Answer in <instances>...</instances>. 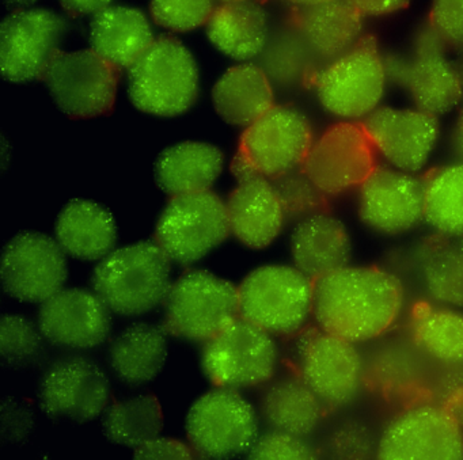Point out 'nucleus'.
<instances>
[{
    "label": "nucleus",
    "mask_w": 463,
    "mask_h": 460,
    "mask_svg": "<svg viewBox=\"0 0 463 460\" xmlns=\"http://www.w3.org/2000/svg\"><path fill=\"white\" fill-rule=\"evenodd\" d=\"M362 123L384 164L416 174L428 166L441 136L438 116L414 107L382 105Z\"/></svg>",
    "instance_id": "20"
},
{
    "label": "nucleus",
    "mask_w": 463,
    "mask_h": 460,
    "mask_svg": "<svg viewBox=\"0 0 463 460\" xmlns=\"http://www.w3.org/2000/svg\"><path fill=\"white\" fill-rule=\"evenodd\" d=\"M222 4H230V2H257V4H264L265 0H221Z\"/></svg>",
    "instance_id": "51"
},
{
    "label": "nucleus",
    "mask_w": 463,
    "mask_h": 460,
    "mask_svg": "<svg viewBox=\"0 0 463 460\" xmlns=\"http://www.w3.org/2000/svg\"><path fill=\"white\" fill-rule=\"evenodd\" d=\"M202 367L215 386L262 387L278 371V345L270 333L240 315L205 341Z\"/></svg>",
    "instance_id": "8"
},
{
    "label": "nucleus",
    "mask_w": 463,
    "mask_h": 460,
    "mask_svg": "<svg viewBox=\"0 0 463 460\" xmlns=\"http://www.w3.org/2000/svg\"><path fill=\"white\" fill-rule=\"evenodd\" d=\"M425 357L409 343H389L367 361V381L386 394L411 390L424 380Z\"/></svg>",
    "instance_id": "37"
},
{
    "label": "nucleus",
    "mask_w": 463,
    "mask_h": 460,
    "mask_svg": "<svg viewBox=\"0 0 463 460\" xmlns=\"http://www.w3.org/2000/svg\"><path fill=\"white\" fill-rule=\"evenodd\" d=\"M200 91L199 67L191 51L175 37L154 40L128 70V96L140 110L175 117L192 109Z\"/></svg>",
    "instance_id": "4"
},
{
    "label": "nucleus",
    "mask_w": 463,
    "mask_h": 460,
    "mask_svg": "<svg viewBox=\"0 0 463 460\" xmlns=\"http://www.w3.org/2000/svg\"><path fill=\"white\" fill-rule=\"evenodd\" d=\"M314 139L313 127L300 110L275 105L246 127L238 154L256 174L275 180L302 167Z\"/></svg>",
    "instance_id": "15"
},
{
    "label": "nucleus",
    "mask_w": 463,
    "mask_h": 460,
    "mask_svg": "<svg viewBox=\"0 0 463 460\" xmlns=\"http://www.w3.org/2000/svg\"><path fill=\"white\" fill-rule=\"evenodd\" d=\"M63 18L51 10L18 9L0 28V70L12 83L43 80L61 50Z\"/></svg>",
    "instance_id": "16"
},
{
    "label": "nucleus",
    "mask_w": 463,
    "mask_h": 460,
    "mask_svg": "<svg viewBox=\"0 0 463 460\" xmlns=\"http://www.w3.org/2000/svg\"><path fill=\"white\" fill-rule=\"evenodd\" d=\"M451 147L459 161H463V104L459 108L451 131Z\"/></svg>",
    "instance_id": "47"
},
{
    "label": "nucleus",
    "mask_w": 463,
    "mask_h": 460,
    "mask_svg": "<svg viewBox=\"0 0 463 460\" xmlns=\"http://www.w3.org/2000/svg\"><path fill=\"white\" fill-rule=\"evenodd\" d=\"M261 58L262 70L267 72L270 82L281 88L313 86L322 67L321 61L289 20L283 28L270 33Z\"/></svg>",
    "instance_id": "34"
},
{
    "label": "nucleus",
    "mask_w": 463,
    "mask_h": 460,
    "mask_svg": "<svg viewBox=\"0 0 463 460\" xmlns=\"http://www.w3.org/2000/svg\"><path fill=\"white\" fill-rule=\"evenodd\" d=\"M205 26L213 47L238 61L260 58L270 39L268 13L257 2L219 5Z\"/></svg>",
    "instance_id": "28"
},
{
    "label": "nucleus",
    "mask_w": 463,
    "mask_h": 460,
    "mask_svg": "<svg viewBox=\"0 0 463 460\" xmlns=\"http://www.w3.org/2000/svg\"><path fill=\"white\" fill-rule=\"evenodd\" d=\"M59 4L72 17H85L99 14L112 6L113 0H59Z\"/></svg>",
    "instance_id": "46"
},
{
    "label": "nucleus",
    "mask_w": 463,
    "mask_h": 460,
    "mask_svg": "<svg viewBox=\"0 0 463 460\" xmlns=\"http://www.w3.org/2000/svg\"><path fill=\"white\" fill-rule=\"evenodd\" d=\"M43 410L53 418L86 422L107 411L112 399L109 379L85 354L72 353L53 361L39 387Z\"/></svg>",
    "instance_id": "18"
},
{
    "label": "nucleus",
    "mask_w": 463,
    "mask_h": 460,
    "mask_svg": "<svg viewBox=\"0 0 463 460\" xmlns=\"http://www.w3.org/2000/svg\"><path fill=\"white\" fill-rule=\"evenodd\" d=\"M164 413L154 395H137L110 403L104 413V432L121 446L137 448L161 435Z\"/></svg>",
    "instance_id": "36"
},
{
    "label": "nucleus",
    "mask_w": 463,
    "mask_h": 460,
    "mask_svg": "<svg viewBox=\"0 0 463 460\" xmlns=\"http://www.w3.org/2000/svg\"><path fill=\"white\" fill-rule=\"evenodd\" d=\"M224 167L223 153L204 142H183L165 150L156 166L159 188L170 196L210 191Z\"/></svg>",
    "instance_id": "31"
},
{
    "label": "nucleus",
    "mask_w": 463,
    "mask_h": 460,
    "mask_svg": "<svg viewBox=\"0 0 463 460\" xmlns=\"http://www.w3.org/2000/svg\"><path fill=\"white\" fill-rule=\"evenodd\" d=\"M333 446L341 457H365L371 448L367 432L357 425L341 427L335 433Z\"/></svg>",
    "instance_id": "44"
},
{
    "label": "nucleus",
    "mask_w": 463,
    "mask_h": 460,
    "mask_svg": "<svg viewBox=\"0 0 463 460\" xmlns=\"http://www.w3.org/2000/svg\"><path fill=\"white\" fill-rule=\"evenodd\" d=\"M39 0H6V4L18 9H29L32 5L36 4Z\"/></svg>",
    "instance_id": "49"
},
{
    "label": "nucleus",
    "mask_w": 463,
    "mask_h": 460,
    "mask_svg": "<svg viewBox=\"0 0 463 460\" xmlns=\"http://www.w3.org/2000/svg\"><path fill=\"white\" fill-rule=\"evenodd\" d=\"M259 405L270 429L306 438L321 427L326 408L300 375L270 379L262 386Z\"/></svg>",
    "instance_id": "25"
},
{
    "label": "nucleus",
    "mask_w": 463,
    "mask_h": 460,
    "mask_svg": "<svg viewBox=\"0 0 463 460\" xmlns=\"http://www.w3.org/2000/svg\"><path fill=\"white\" fill-rule=\"evenodd\" d=\"M449 51L427 21L406 55H386L390 82L405 91L414 108L438 117L463 104L459 72Z\"/></svg>",
    "instance_id": "6"
},
{
    "label": "nucleus",
    "mask_w": 463,
    "mask_h": 460,
    "mask_svg": "<svg viewBox=\"0 0 463 460\" xmlns=\"http://www.w3.org/2000/svg\"><path fill=\"white\" fill-rule=\"evenodd\" d=\"M289 21L322 66L354 48L364 36V17L348 0L292 9Z\"/></svg>",
    "instance_id": "24"
},
{
    "label": "nucleus",
    "mask_w": 463,
    "mask_h": 460,
    "mask_svg": "<svg viewBox=\"0 0 463 460\" xmlns=\"http://www.w3.org/2000/svg\"><path fill=\"white\" fill-rule=\"evenodd\" d=\"M213 10V0H150L154 23L177 33L207 25Z\"/></svg>",
    "instance_id": "39"
},
{
    "label": "nucleus",
    "mask_w": 463,
    "mask_h": 460,
    "mask_svg": "<svg viewBox=\"0 0 463 460\" xmlns=\"http://www.w3.org/2000/svg\"><path fill=\"white\" fill-rule=\"evenodd\" d=\"M226 205L230 231L251 250L272 245L288 221L272 180L262 175L238 180Z\"/></svg>",
    "instance_id": "22"
},
{
    "label": "nucleus",
    "mask_w": 463,
    "mask_h": 460,
    "mask_svg": "<svg viewBox=\"0 0 463 460\" xmlns=\"http://www.w3.org/2000/svg\"><path fill=\"white\" fill-rule=\"evenodd\" d=\"M164 305L165 330L194 343H205L240 316L238 286L207 270L181 275Z\"/></svg>",
    "instance_id": "7"
},
{
    "label": "nucleus",
    "mask_w": 463,
    "mask_h": 460,
    "mask_svg": "<svg viewBox=\"0 0 463 460\" xmlns=\"http://www.w3.org/2000/svg\"><path fill=\"white\" fill-rule=\"evenodd\" d=\"M409 337L430 362L463 365V310L433 302L417 303L409 319Z\"/></svg>",
    "instance_id": "32"
},
{
    "label": "nucleus",
    "mask_w": 463,
    "mask_h": 460,
    "mask_svg": "<svg viewBox=\"0 0 463 460\" xmlns=\"http://www.w3.org/2000/svg\"><path fill=\"white\" fill-rule=\"evenodd\" d=\"M317 456L316 448L306 437L275 429L259 436L249 451V457L256 460H308Z\"/></svg>",
    "instance_id": "41"
},
{
    "label": "nucleus",
    "mask_w": 463,
    "mask_h": 460,
    "mask_svg": "<svg viewBox=\"0 0 463 460\" xmlns=\"http://www.w3.org/2000/svg\"><path fill=\"white\" fill-rule=\"evenodd\" d=\"M364 124L338 121L316 136L302 167L326 199L357 191L378 167Z\"/></svg>",
    "instance_id": "11"
},
{
    "label": "nucleus",
    "mask_w": 463,
    "mask_h": 460,
    "mask_svg": "<svg viewBox=\"0 0 463 460\" xmlns=\"http://www.w3.org/2000/svg\"><path fill=\"white\" fill-rule=\"evenodd\" d=\"M55 235L67 256L99 262L115 250L118 224L104 205L91 200H72L56 219Z\"/></svg>",
    "instance_id": "26"
},
{
    "label": "nucleus",
    "mask_w": 463,
    "mask_h": 460,
    "mask_svg": "<svg viewBox=\"0 0 463 460\" xmlns=\"http://www.w3.org/2000/svg\"><path fill=\"white\" fill-rule=\"evenodd\" d=\"M43 80L53 102L72 120L102 117L115 108L118 69L93 50L59 51Z\"/></svg>",
    "instance_id": "13"
},
{
    "label": "nucleus",
    "mask_w": 463,
    "mask_h": 460,
    "mask_svg": "<svg viewBox=\"0 0 463 460\" xmlns=\"http://www.w3.org/2000/svg\"><path fill=\"white\" fill-rule=\"evenodd\" d=\"M185 427L194 454L232 459L250 451L259 437V417L238 390L216 386L194 400Z\"/></svg>",
    "instance_id": "9"
},
{
    "label": "nucleus",
    "mask_w": 463,
    "mask_h": 460,
    "mask_svg": "<svg viewBox=\"0 0 463 460\" xmlns=\"http://www.w3.org/2000/svg\"><path fill=\"white\" fill-rule=\"evenodd\" d=\"M39 324L20 314H6L0 321V351L10 365H25L37 359L43 348Z\"/></svg>",
    "instance_id": "38"
},
{
    "label": "nucleus",
    "mask_w": 463,
    "mask_h": 460,
    "mask_svg": "<svg viewBox=\"0 0 463 460\" xmlns=\"http://www.w3.org/2000/svg\"><path fill=\"white\" fill-rule=\"evenodd\" d=\"M390 78L386 55L364 34L351 50L324 64L314 80L319 105L338 121H364L382 107Z\"/></svg>",
    "instance_id": "3"
},
{
    "label": "nucleus",
    "mask_w": 463,
    "mask_h": 460,
    "mask_svg": "<svg viewBox=\"0 0 463 460\" xmlns=\"http://www.w3.org/2000/svg\"><path fill=\"white\" fill-rule=\"evenodd\" d=\"M384 460L463 459V427L447 406L416 403L392 417L376 444Z\"/></svg>",
    "instance_id": "12"
},
{
    "label": "nucleus",
    "mask_w": 463,
    "mask_h": 460,
    "mask_svg": "<svg viewBox=\"0 0 463 460\" xmlns=\"http://www.w3.org/2000/svg\"><path fill=\"white\" fill-rule=\"evenodd\" d=\"M455 63H457L458 72H459L460 85H462L463 91V52H460V58Z\"/></svg>",
    "instance_id": "50"
},
{
    "label": "nucleus",
    "mask_w": 463,
    "mask_h": 460,
    "mask_svg": "<svg viewBox=\"0 0 463 460\" xmlns=\"http://www.w3.org/2000/svg\"><path fill=\"white\" fill-rule=\"evenodd\" d=\"M170 262L156 240L121 246L94 268L93 291L118 315L150 313L165 302L172 286Z\"/></svg>",
    "instance_id": "2"
},
{
    "label": "nucleus",
    "mask_w": 463,
    "mask_h": 460,
    "mask_svg": "<svg viewBox=\"0 0 463 460\" xmlns=\"http://www.w3.org/2000/svg\"><path fill=\"white\" fill-rule=\"evenodd\" d=\"M134 454L137 459L147 460L192 459L196 455L189 444L175 440V438L161 437V436H156L147 443L137 446L135 448Z\"/></svg>",
    "instance_id": "43"
},
{
    "label": "nucleus",
    "mask_w": 463,
    "mask_h": 460,
    "mask_svg": "<svg viewBox=\"0 0 463 460\" xmlns=\"http://www.w3.org/2000/svg\"><path fill=\"white\" fill-rule=\"evenodd\" d=\"M292 9H305V7L317 6V5L327 4L333 0H283Z\"/></svg>",
    "instance_id": "48"
},
{
    "label": "nucleus",
    "mask_w": 463,
    "mask_h": 460,
    "mask_svg": "<svg viewBox=\"0 0 463 460\" xmlns=\"http://www.w3.org/2000/svg\"><path fill=\"white\" fill-rule=\"evenodd\" d=\"M232 234L226 202L215 192L173 196L159 216L156 242L177 264L200 261Z\"/></svg>",
    "instance_id": "10"
},
{
    "label": "nucleus",
    "mask_w": 463,
    "mask_h": 460,
    "mask_svg": "<svg viewBox=\"0 0 463 460\" xmlns=\"http://www.w3.org/2000/svg\"><path fill=\"white\" fill-rule=\"evenodd\" d=\"M108 357L113 372L124 383H150L166 362V333L147 322L131 324L113 340Z\"/></svg>",
    "instance_id": "33"
},
{
    "label": "nucleus",
    "mask_w": 463,
    "mask_h": 460,
    "mask_svg": "<svg viewBox=\"0 0 463 460\" xmlns=\"http://www.w3.org/2000/svg\"><path fill=\"white\" fill-rule=\"evenodd\" d=\"M112 311L94 291L61 288L40 305L37 324L45 340L70 351L102 345L112 329Z\"/></svg>",
    "instance_id": "21"
},
{
    "label": "nucleus",
    "mask_w": 463,
    "mask_h": 460,
    "mask_svg": "<svg viewBox=\"0 0 463 460\" xmlns=\"http://www.w3.org/2000/svg\"><path fill=\"white\" fill-rule=\"evenodd\" d=\"M297 360L300 378L326 408L351 405L367 381V360L357 343L321 329L303 335Z\"/></svg>",
    "instance_id": "14"
},
{
    "label": "nucleus",
    "mask_w": 463,
    "mask_h": 460,
    "mask_svg": "<svg viewBox=\"0 0 463 460\" xmlns=\"http://www.w3.org/2000/svg\"><path fill=\"white\" fill-rule=\"evenodd\" d=\"M213 104L227 124L246 128L275 107L272 82L261 66L238 64L216 80Z\"/></svg>",
    "instance_id": "30"
},
{
    "label": "nucleus",
    "mask_w": 463,
    "mask_h": 460,
    "mask_svg": "<svg viewBox=\"0 0 463 460\" xmlns=\"http://www.w3.org/2000/svg\"><path fill=\"white\" fill-rule=\"evenodd\" d=\"M357 215L375 234L400 237L424 221V180L416 173L378 164L357 189Z\"/></svg>",
    "instance_id": "19"
},
{
    "label": "nucleus",
    "mask_w": 463,
    "mask_h": 460,
    "mask_svg": "<svg viewBox=\"0 0 463 460\" xmlns=\"http://www.w3.org/2000/svg\"><path fill=\"white\" fill-rule=\"evenodd\" d=\"M295 267L316 278L351 264L354 245L345 224L326 211L298 221L289 242Z\"/></svg>",
    "instance_id": "23"
},
{
    "label": "nucleus",
    "mask_w": 463,
    "mask_h": 460,
    "mask_svg": "<svg viewBox=\"0 0 463 460\" xmlns=\"http://www.w3.org/2000/svg\"><path fill=\"white\" fill-rule=\"evenodd\" d=\"M145 13L131 6H109L93 15L91 50L116 69H131L154 42Z\"/></svg>",
    "instance_id": "27"
},
{
    "label": "nucleus",
    "mask_w": 463,
    "mask_h": 460,
    "mask_svg": "<svg viewBox=\"0 0 463 460\" xmlns=\"http://www.w3.org/2000/svg\"><path fill=\"white\" fill-rule=\"evenodd\" d=\"M424 180V221L433 232L463 235V161L430 170Z\"/></svg>",
    "instance_id": "35"
},
{
    "label": "nucleus",
    "mask_w": 463,
    "mask_h": 460,
    "mask_svg": "<svg viewBox=\"0 0 463 460\" xmlns=\"http://www.w3.org/2000/svg\"><path fill=\"white\" fill-rule=\"evenodd\" d=\"M0 276L13 299L42 305L66 284L67 254L56 238L39 231L21 232L5 246Z\"/></svg>",
    "instance_id": "17"
},
{
    "label": "nucleus",
    "mask_w": 463,
    "mask_h": 460,
    "mask_svg": "<svg viewBox=\"0 0 463 460\" xmlns=\"http://www.w3.org/2000/svg\"><path fill=\"white\" fill-rule=\"evenodd\" d=\"M364 18H382L397 14L411 6V0H348Z\"/></svg>",
    "instance_id": "45"
},
{
    "label": "nucleus",
    "mask_w": 463,
    "mask_h": 460,
    "mask_svg": "<svg viewBox=\"0 0 463 460\" xmlns=\"http://www.w3.org/2000/svg\"><path fill=\"white\" fill-rule=\"evenodd\" d=\"M414 261L430 302L463 310V235L433 232L417 246Z\"/></svg>",
    "instance_id": "29"
},
{
    "label": "nucleus",
    "mask_w": 463,
    "mask_h": 460,
    "mask_svg": "<svg viewBox=\"0 0 463 460\" xmlns=\"http://www.w3.org/2000/svg\"><path fill=\"white\" fill-rule=\"evenodd\" d=\"M405 308L402 281L384 268L349 264L314 280L317 326L357 345L386 335Z\"/></svg>",
    "instance_id": "1"
},
{
    "label": "nucleus",
    "mask_w": 463,
    "mask_h": 460,
    "mask_svg": "<svg viewBox=\"0 0 463 460\" xmlns=\"http://www.w3.org/2000/svg\"><path fill=\"white\" fill-rule=\"evenodd\" d=\"M427 21L449 51L463 52V0H432Z\"/></svg>",
    "instance_id": "42"
},
{
    "label": "nucleus",
    "mask_w": 463,
    "mask_h": 460,
    "mask_svg": "<svg viewBox=\"0 0 463 460\" xmlns=\"http://www.w3.org/2000/svg\"><path fill=\"white\" fill-rule=\"evenodd\" d=\"M272 183L283 202L287 219L300 221L311 213L325 211L326 197L308 180L302 169L280 175Z\"/></svg>",
    "instance_id": "40"
},
{
    "label": "nucleus",
    "mask_w": 463,
    "mask_h": 460,
    "mask_svg": "<svg viewBox=\"0 0 463 460\" xmlns=\"http://www.w3.org/2000/svg\"><path fill=\"white\" fill-rule=\"evenodd\" d=\"M240 315L272 335L299 333L313 316L314 280L295 265H262L238 286Z\"/></svg>",
    "instance_id": "5"
}]
</instances>
